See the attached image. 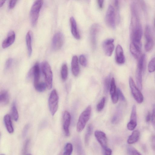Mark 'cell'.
Returning <instances> with one entry per match:
<instances>
[{"label":"cell","mask_w":155,"mask_h":155,"mask_svg":"<svg viewBox=\"0 0 155 155\" xmlns=\"http://www.w3.org/2000/svg\"><path fill=\"white\" fill-rule=\"evenodd\" d=\"M95 136L102 148L105 150L107 148V139L105 134L101 131L97 130L94 133Z\"/></svg>","instance_id":"obj_13"},{"label":"cell","mask_w":155,"mask_h":155,"mask_svg":"<svg viewBox=\"0 0 155 155\" xmlns=\"http://www.w3.org/2000/svg\"><path fill=\"white\" fill-rule=\"evenodd\" d=\"M105 102V98L103 97L97 104V110L98 112L101 111L104 108Z\"/></svg>","instance_id":"obj_36"},{"label":"cell","mask_w":155,"mask_h":155,"mask_svg":"<svg viewBox=\"0 0 155 155\" xmlns=\"http://www.w3.org/2000/svg\"><path fill=\"white\" fill-rule=\"evenodd\" d=\"M5 2V0H1L0 1V7H2Z\"/></svg>","instance_id":"obj_50"},{"label":"cell","mask_w":155,"mask_h":155,"mask_svg":"<svg viewBox=\"0 0 155 155\" xmlns=\"http://www.w3.org/2000/svg\"><path fill=\"white\" fill-rule=\"evenodd\" d=\"M117 91L118 93L119 97V98H120V99L122 101H125V98L124 97V95H123V93H122V91L120 90V89L119 88H118L117 89Z\"/></svg>","instance_id":"obj_42"},{"label":"cell","mask_w":155,"mask_h":155,"mask_svg":"<svg viewBox=\"0 0 155 155\" xmlns=\"http://www.w3.org/2000/svg\"><path fill=\"white\" fill-rule=\"evenodd\" d=\"M98 24H94L91 27L90 31V38L92 49H95L97 44V36L99 29Z\"/></svg>","instance_id":"obj_9"},{"label":"cell","mask_w":155,"mask_h":155,"mask_svg":"<svg viewBox=\"0 0 155 155\" xmlns=\"http://www.w3.org/2000/svg\"><path fill=\"white\" fill-rule=\"evenodd\" d=\"M12 59L11 58H9L7 60L5 65V70H8L10 68L12 64Z\"/></svg>","instance_id":"obj_41"},{"label":"cell","mask_w":155,"mask_h":155,"mask_svg":"<svg viewBox=\"0 0 155 155\" xmlns=\"http://www.w3.org/2000/svg\"><path fill=\"white\" fill-rule=\"evenodd\" d=\"M140 136L139 131L137 130L134 131L130 135L127 140L129 144H132L136 143L138 140Z\"/></svg>","instance_id":"obj_22"},{"label":"cell","mask_w":155,"mask_h":155,"mask_svg":"<svg viewBox=\"0 0 155 155\" xmlns=\"http://www.w3.org/2000/svg\"><path fill=\"white\" fill-rule=\"evenodd\" d=\"M15 38V34L14 31L12 30L10 31L2 42V47L6 48L11 45L14 41Z\"/></svg>","instance_id":"obj_15"},{"label":"cell","mask_w":155,"mask_h":155,"mask_svg":"<svg viewBox=\"0 0 155 155\" xmlns=\"http://www.w3.org/2000/svg\"><path fill=\"white\" fill-rule=\"evenodd\" d=\"M104 150V155H111L112 150L109 149L107 148Z\"/></svg>","instance_id":"obj_47"},{"label":"cell","mask_w":155,"mask_h":155,"mask_svg":"<svg viewBox=\"0 0 155 155\" xmlns=\"http://www.w3.org/2000/svg\"><path fill=\"white\" fill-rule=\"evenodd\" d=\"M32 33L29 30L27 33L26 36V41L27 46L28 54L29 57L31 55L32 48L31 46V41Z\"/></svg>","instance_id":"obj_20"},{"label":"cell","mask_w":155,"mask_h":155,"mask_svg":"<svg viewBox=\"0 0 155 155\" xmlns=\"http://www.w3.org/2000/svg\"><path fill=\"white\" fill-rule=\"evenodd\" d=\"M34 87L37 91L39 92H42L45 91L47 87L46 84L45 82H39Z\"/></svg>","instance_id":"obj_31"},{"label":"cell","mask_w":155,"mask_h":155,"mask_svg":"<svg viewBox=\"0 0 155 155\" xmlns=\"http://www.w3.org/2000/svg\"><path fill=\"white\" fill-rule=\"evenodd\" d=\"M41 69L44 76L47 88L50 89L52 87L53 74L50 65L47 61H44L42 62Z\"/></svg>","instance_id":"obj_2"},{"label":"cell","mask_w":155,"mask_h":155,"mask_svg":"<svg viewBox=\"0 0 155 155\" xmlns=\"http://www.w3.org/2000/svg\"><path fill=\"white\" fill-rule=\"evenodd\" d=\"M127 151L129 155H142L136 149L132 146L127 147Z\"/></svg>","instance_id":"obj_33"},{"label":"cell","mask_w":155,"mask_h":155,"mask_svg":"<svg viewBox=\"0 0 155 155\" xmlns=\"http://www.w3.org/2000/svg\"><path fill=\"white\" fill-rule=\"evenodd\" d=\"M71 33L73 36L76 39L80 38V35L78 31L77 23L74 18L71 17L70 19Z\"/></svg>","instance_id":"obj_17"},{"label":"cell","mask_w":155,"mask_h":155,"mask_svg":"<svg viewBox=\"0 0 155 155\" xmlns=\"http://www.w3.org/2000/svg\"><path fill=\"white\" fill-rule=\"evenodd\" d=\"M116 91V85L115 80L113 78L111 81V83L110 88V93L111 96L114 94Z\"/></svg>","instance_id":"obj_35"},{"label":"cell","mask_w":155,"mask_h":155,"mask_svg":"<svg viewBox=\"0 0 155 155\" xmlns=\"http://www.w3.org/2000/svg\"><path fill=\"white\" fill-rule=\"evenodd\" d=\"M79 61L80 64L84 67L86 66L87 62L85 56L83 54L80 55L79 58Z\"/></svg>","instance_id":"obj_37"},{"label":"cell","mask_w":155,"mask_h":155,"mask_svg":"<svg viewBox=\"0 0 155 155\" xmlns=\"http://www.w3.org/2000/svg\"><path fill=\"white\" fill-rule=\"evenodd\" d=\"M73 151L72 144L68 143L65 145L64 149L63 155H71Z\"/></svg>","instance_id":"obj_30"},{"label":"cell","mask_w":155,"mask_h":155,"mask_svg":"<svg viewBox=\"0 0 155 155\" xmlns=\"http://www.w3.org/2000/svg\"><path fill=\"white\" fill-rule=\"evenodd\" d=\"M0 155H5L4 154H1Z\"/></svg>","instance_id":"obj_52"},{"label":"cell","mask_w":155,"mask_h":155,"mask_svg":"<svg viewBox=\"0 0 155 155\" xmlns=\"http://www.w3.org/2000/svg\"><path fill=\"white\" fill-rule=\"evenodd\" d=\"M71 68L73 74L75 76L78 75L80 71L78 57L74 55L72 58L71 62Z\"/></svg>","instance_id":"obj_18"},{"label":"cell","mask_w":155,"mask_h":155,"mask_svg":"<svg viewBox=\"0 0 155 155\" xmlns=\"http://www.w3.org/2000/svg\"><path fill=\"white\" fill-rule=\"evenodd\" d=\"M115 60L116 62L119 64H123L125 62L124 57L122 48L119 45L117 46L115 51Z\"/></svg>","instance_id":"obj_14"},{"label":"cell","mask_w":155,"mask_h":155,"mask_svg":"<svg viewBox=\"0 0 155 155\" xmlns=\"http://www.w3.org/2000/svg\"><path fill=\"white\" fill-rule=\"evenodd\" d=\"M63 34L60 32L55 33L53 35L52 41V47L55 50H58L61 48L64 42Z\"/></svg>","instance_id":"obj_8"},{"label":"cell","mask_w":155,"mask_h":155,"mask_svg":"<svg viewBox=\"0 0 155 155\" xmlns=\"http://www.w3.org/2000/svg\"><path fill=\"white\" fill-rule=\"evenodd\" d=\"M144 35L146 39L145 49L146 51H149L153 48L154 42L151 28L148 25H146L145 27Z\"/></svg>","instance_id":"obj_6"},{"label":"cell","mask_w":155,"mask_h":155,"mask_svg":"<svg viewBox=\"0 0 155 155\" xmlns=\"http://www.w3.org/2000/svg\"><path fill=\"white\" fill-rule=\"evenodd\" d=\"M111 100L112 102L114 104H116L118 102L119 99L118 93L116 90V91L113 95L111 96Z\"/></svg>","instance_id":"obj_39"},{"label":"cell","mask_w":155,"mask_h":155,"mask_svg":"<svg viewBox=\"0 0 155 155\" xmlns=\"http://www.w3.org/2000/svg\"><path fill=\"white\" fill-rule=\"evenodd\" d=\"M59 97L57 91L53 90L51 93L48 99V106L51 113L54 116L58 107Z\"/></svg>","instance_id":"obj_4"},{"label":"cell","mask_w":155,"mask_h":155,"mask_svg":"<svg viewBox=\"0 0 155 155\" xmlns=\"http://www.w3.org/2000/svg\"><path fill=\"white\" fill-rule=\"evenodd\" d=\"M114 40L113 38H109L104 41L102 46L105 54L108 56H111L114 49Z\"/></svg>","instance_id":"obj_10"},{"label":"cell","mask_w":155,"mask_h":155,"mask_svg":"<svg viewBox=\"0 0 155 155\" xmlns=\"http://www.w3.org/2000/svg\"><path fill=\"white\" fill-rule=\"evenodd\" d=\"M146 61V56L144 54H143L139 58L137 69L143 72L145 70Z\"/></svg>","instance_id":"obj_24"},{"label":"cell","mask_w":155,"mask_h":155,"mask_svg":"<svg viewBox=\"0 0 155 155\" xmlns=\"http://www.w3.org/2000/svg\"><path fill=\"white\" fill-rule=\"evenodd\" d=\"M150 142L152 149L155 150V135H153L151 137Z\"/></svg>","instance_id":"obj_43"},{"label":"cell","mask_w":155,"mask_h":155,"mask_svg":"<svg viewBox=\"0 0 155 155\" xmlns=\"http://www.w3.org/2000/svg\"><path fill=\"white\" fill-rule=\"evenodd\" d=\"M154 26H155V19H154Z\"/></svg>","instance_id":"obj_51"},{"label":"cell","mask_w":155,"mask_h":155,"mask_svg":"<svg viewBox=\"0 0 155 155\" xmlns=\"http://www.w3.org/2000/svg\"><path fill=\"white\" fill-rule=\"evenodd\" d=\"M4 121L6 129L9 133H12L14 131V128L12 122L11 117L8 114H6L4 117Z\"/></svg>","instance_id":"obj_19"},{"label":"cell","mask_w":155,"mask_h":155,"mask_svg":"<svg viewBox=\"0 0 155 155\" xmlns=\"http://www.w3.org/2000/svg\"><path fill=\"white\" fill-rule=\"evenodd\" d=\"M130 49L131 53L135 58H140L141 50L132 42L130 44Z\"/></svg>","instance_id":"obj_25"},{"label":"cell","mask_w":155,"mask_h":155,"mask_svg":"<svg viewBox=\"0 0 155 155\" xmlns=\"http://www.w3.org/2000/svg\"><path fill=\"white\" fill-rule=\"evenodd\" d=\"M137 124L136 107L134 105L132 108L130 121L127 125V128L130 130H133L136 127Z\"/></svg>","instance_id":"obj_11"},{"label":"cell","mask_w":155,"mask_h":155,"mask_svg":"<svg viewBox=\"0 0 155 155\" xmlns=\"http://www.w3.org/2000/svg\"><path fill=\"white\" fill-rule=\"evenodd\" d=\"M151 120L153 127L155 130V104L153 105Z\"/></svg>","instance_id":"obj_38"},{"label":"cell","mask_w":155,"mask_h":155,"mask_svg":"<svg viewBox=\"0 0 155 155\" xmlns=\"http://www.w3.org/2000/svg\"><path fill=\"white\" fill-rule=\"evenodd\" d=\"M9 101V97L8 91L5 90L1 91L0 94V104L2 106L6 105Z\"/></svg>","instance_id":"obj_21"},{"label":"cell","mask_w":155,"mask_h":155,"mask_svg":"<svg viewBox=\"0 0 155 155\" xmlns=\"http://www.w3.org/2000/svg\"><path fill=\"white\" fill-rule=\"evenodd\" d=\"M11 115L14 120L16 121L18 120L19 116L15 102L13 103L12 105L11 110Z\"/></svg>","instance_id":"obj_27"},{"label":"cell","mask_w":155,"mask_h":155,"mask_svg":"<svg viewBox=\"0 0 155 155\" xmlns=\"http://www.w3.org/2000/svg\"><path fill=\"white\" fill-rule=\"evenodd\" d=\"M43 4V1H35L32 4L30 12L31 22L33 26H35L37 22L40 9Z\"/></svg>","instance_id":"obj_1"},{"label":"cell","mask_w":155,"mask_h":155,"mask_svg":"<svg viewBox=\"0 0 155 155\" xmlns=\"http://www.w3.org/2000/svg\"><path fill=\"white\" fill-rule=\"evenodd\" d=\"M17 0H11L9 2L8 7L9 8H12L15 5Z\"/></svg>","instance_id":"obj_44"},{"label":"cell","mask_w":155,"mask_h":155,"mask_svg":"<svg viewBox=\"0 0 155 155\" xmlns=\"http://www.w3.org/2000/svg\"><path fill=\"white\" fill-rule=\"evenodd\" d=\"M93 127L91 124H89L87 126V131L85 136V143L86 145H87L89 140L93 131Z\"/></svg>","instance_id":"obj_28"},{"label":"cell","mask_w":155,"mask_h":155,"mask_svg":"<svg viewBox=\"0 0 155 155\" xmlns=\"http://www.w3.org/2000/svg\"><path fill=\"white\" fill-rule=\"evenodd\" d=\"M142 72L137 69L136 74V79L137 87L140 89H142Z\"/></svg>","instance_id":"obj_26"},{"label":"cell","mask_w":155,"mask_h":155,"mask_svg":"<svg viewBox=\"0 0 155 155\" xmlns=\"http://www.w3.org/2000/svg\"><path fill=\"white\" fill-rule=\"evenodd\" d=\"M30 140L29 139H27L25 141L23 147V151L24 152L26 151L27 150Z\"/></svg>","instance_id":"obj_45"},{"label":"cell","mask_w":155,"mask_h":155,"mask_svg":"<svg viewBox=\"0 0 155 155\" xmlns=\"http://www.w3.org/2000/svg\"><path fill=\"white\" fill-rule=\"evenodd\" d=\"M115 7L116 8L117 15V20L119 21V2L118 0H115L114 2Z\"/></svg>","instance_id":"obj_40"},{"label":"cell","mask_w":155,"mask_h":155,"mask_svg":"<svg viewBox=\"0 0 155 155\" xmlns=\"http://www.w3.org/2000/svg\"><path fill=\"white\" fill-rule=\"evenodd\" d=\"M110 76L107 77L105 79L104 81V89L105 92L107 93L110 90L111 81Z\"/></svg>","instance_id":"obj_34"},{"label":"cell","mask_w":155,"mask_h":155,"mask_svg":"<svg viewBox=\"0 0 155 155\" xmlns=\"http://www.w3.org/2000/svg\"><path fill=\"white\" fill-rule=\"evenodd\" d=\"M31 155L30 154H26V155Z\"/></svg>","instance_id":"obj_53"},{"label":"cell","mask_w":155,"mask_h":155,"mask_svg":"<svg viewBox=\"0 0 155 155\" xmlns=\"http://www.w3.org/2000/svg\"><path fill=\"white\" fill-rule=\"evenodd\" d=\"M61 78L63 81H65L68 76V68L66 64H64L61 68Z\"/></svg>","instance_id":"obj_29"},{"label":"cell","mask_w":155,"mask_h":155,"mask_svg":"<svg viewBox=\"0 0 155 155\" xmlns=\"http://www.w3.org/2000/svg\"><path fill=\"white\" fill-rule=\"evenodd\" d=\"M105 20L108 25L112 28L115 27V12L114 7L111 5L108 6L106 15Z\"/></svg>","instance_id":"obj_7"},{"label":"cell","mask_w":155,"mask_h":155,"mask_svg":"<svg viewBox=\"0 0 155 155\" xmlns=\"http://www.w3.org/2000/svg\"><path fill=\"white\" fill-rule=\"evenodd\" d=\"M63 128L65 135L67 136L70 135L69 127L70 123L71 117L69 112L65 111L63 114Z\"/></svg>","instance_id":"obj_12"},{"label":"cell","mask_w":155,"mask_h":155,"mask_svg":"<svg viewBox=\"0 0 155 155\" xmlns=\"http://www.w3.org/2000/svg\"><path fill=\"white\" fill-rule=\"evenodd\" d=\"M148 67L149 72H152L155 71V57L150 61Z\"/></svg>","instance_id":"obj_32"},{"label":"cell","mask_w":155,"mask_h":155,"mask_svg":"<svg viewBox=\"0 0 155 155\" xmlns=\"http://www.w3.org/2000/svg\"><path fill=\"white\" fill-rule=\"evenodd\" d=\"M75 148L78 155H84V153L82 146L80 140L78 137L75 138L74 140Z\"/></svg>","instance_id":"obj_23"},{"label":"cell","mask_w":155,"mask_h":155,"mask_svg":"<svg viewBox=\"0 0 155 155\" xmlns=\"http://www.w3.org/2000/svg\"><path fill=\"white\" fill-rule=\"evenodd\" d=\"M129 85L132 94L135 100L139 104L142 103L143 100V96L131 77L129 78Z\"/></svg>","instance_id":"obj_5"},{"label":"cell","mask_w":155,"mask_h":155,"mask_svg":"<svg viewBox=\"0 0 155 155\" xmlns=\"http://www.w3.org/2000/svg\"><path fill=\"white\" fill-rule=\"evenodd\" d=\"M151 114L150 112H148L147 114L146 115L145 118L146 121L147 122H149L151 119Z\"/></svg>","instance_id":"obj_48"},{"label":"cell","mask_w":155,"mask_h":155,"mask_svg":"<svg viewBox=\"0 0 155 155\" xmlns=\"http://www.w3.org/2000/svg\"><path fill=\"white\" fill-rule=\"evenodd\" d=\"M91 110V106L89 105L80 114L77 125V130L78 132H80L84 128L87 122L90 119Z\"/></svg>","instance_id":"obj_3"},{"label":"cell","mask_w":155,"mask_h":155,"mask_svg":"<svg viewBox=\"0 0 155 155\" xmlns=\"http://www.w3.org/2000/svg\"><path fill=\"white\" fill-rule=\"evenodd\" d=\"M28 127V125H26L25 127L22 132V135L23 137H25L26 135L27 132Z\"/></svg>","instance_id":"obj_49"},{"label":"cell","mask_w":155,"mask_h":155,"mask_svg":"<svg viewBox=\"0 0 155 155\" xmlns=\"http://www.w3.org/2000/svg\"><path fill=\"white\" fill-rule=\"evenodd\" d=\"M31 69L34 76V86H35L39 82L40 69L38 63L36 62Z\"/></svg>","instance_id":"obj_16"},{"label":"cell","mask_w":155,"mask_h":155,"mask_svg":"<svg viewBox=\"0 0 155 155\" xmlns=\"http://www.w3.org/2000/svg\"><path fill=\"white\" fill-rule=\"evenodd\" d=\"M104 2V1L103 0H98L97 1L98 7L100 9L103 8Z\"/></svg>","instance_id":"obj_46"}]
</instances>
